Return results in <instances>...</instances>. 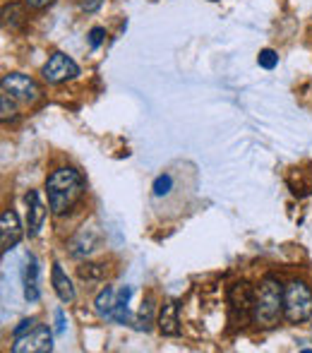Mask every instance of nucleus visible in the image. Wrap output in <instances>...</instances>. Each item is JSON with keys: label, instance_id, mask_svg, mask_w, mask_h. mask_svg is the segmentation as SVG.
I'll return each instance as SVG.
<instances>
[{"label": "nucleus", "instance_id": "obj_23", "mask_svg": "<svg viewBox=\"0 0 312 353\" xmlns=\"http://www.w3.org/2000/svg\"><path fill=\"white\" fill-rule=\"evenodd\" d=\"M103 37H106V32H103L101 27H94L92 32H89V46L92 48H98L103 43Z\"/></svg>", "mask_w": 312, "mask_h": 353}, {"label": "nucleus", "instance_id": "obj_26", "mask_svg": "<svg viewBox=\"0 0 312 353\" xmlns=\"http://www.w3.org/2000/svg\"><path fill=\"white\" fill-rule=\"evenodd\" d=\"M101 5V0H84L82 3V10H87V12H94V10Z\"/></svg>", "mask_w": 312, "mask_h": 353}, {"label": "nucleus", "instance_id": "obj_12", "mask_svg": "<svg viewBox=\"0 0 312 353\" xmlns=\"http://www.w3.org/2000/svg\"><path fill=\"white\" fill-rule=\"evenodd\" d=\"M158 330L166 336H178L180 334V317H178V305L176 303H166L158 312Z\"/></svg>", "mask_w": 312, "mask_h": 353}, {"label": "nucleus", "instance_id": "obj_1", "mask_svg": "<svg viewBox=\"0 0 312 353\" xmlns=\"http://www.w3.org/2000/svg\"><path fill=\"white\" fill-rule=\"evenodd\" d=\"M48 192V207L53 214H65L82 200L84 195V178L75 168H58L48 176L46 181Z\"/></svg>", "mask_w": 312, "mask_h": 353}, {"label": "nucleus", "instance_id": "obj_17", "mask_svg": "<svg viewBox=\"0 0 312 353\" xmlns=\"http://www.w3.org/2000/svg\"><path fill=\"white\" fill-rule=\"evenodd\" d=\"M152 322H154V301H152V298H147V301L142 303V307H140V315H137V320H135V327L140 332H149Z\"/></svg>", "mask_w": 312, "mask_h": 353}, {"label": "nucleus", "instance_id": "obj_20", "mask_svg": "<svg viewBox=\"0 0 312 353\" xmlns=\"http://www.w3.org/2000/svg\"><path fill=\"white\" fill-rule=\"evenodd\" d=\"M171 188H173V178L168 176H158L156 181H154V195L156 197H163V195H168L171 192Z\"/></svg>", "mask_w": 312, "mask_h": 353}, {"label": "nucleus", "instance_id": "obj_25", "mask_svg": "<svg viewBox=\"0 0 312 353\" xmlns=\"http://www.w3.org/2000/svg\"><path fill=\"white\" fill-rule=\"evenodd\" d=\"M51 3H56V0H27V5H29V8H34V10H43V8H48Z\"/></svg>", "mask_w": 312, "mask_h": 353}, {"label": "nucleus", "instance_id": "obj_9", "mask_svg": "<svg viewBox=\"0 0 312 353\" xmlns=\"http://www.w3.org/2000/svg\"><path fill=\"white\" fill-rule=\"evenodd\" d=\"M286 181H289V188L295 197H310L312 195V163L291 168Z\"/></svg>", "mask_w": 312, "mask_h": 353}, {"label": "nucleus", "instance_id": "obj_14", "mask_svg": "<svg viewBox=\"0 0 312 353\" xmlns=\"http://www.w3.org/2000/svg\"><path fill=\"white\" fill-rule=\"evenodd\" d=\"M116 301H118V291L111 286H106L101 293L96 296L94 305H96V312L103 317V320H113V310H116Z\"/></svg>", "mask_w": 312, "mask_h": 353}, {"label": "nucleus", "instance_id": "obj_3", "mask_svg": "<svg viewBox=\"0 0 312 353\" xmlns=\"http://www.w3.org/2000/svg\"><path fill=\"white\" fill-rule=\"evenodd\" d=\"M284 317L293 325L312 317V291L303 281H291L284 286Z\"/></svg>", "mask_w": 312, "mask_h": 353}, {"label": "nucleus", "instance_id": "obj_10", "mask_svg": "<svg viewBox=\"0 0 312 353\" xmlns=\"http://www.w3.org/2000/svg\"><path fill=\"white\" fill-rule=\"evenodd\" d=\"M27 216H29V236H39L41 233V226L46 221V207L41 205V197H39L37 190L27 192Z\"/></svg>", "mask_w": 312, "mask_h": 353}, {"label": "nucleus", "instance_id": "obj_18", "mask_svg": "<svg viewBox=\"0 0 312 353\" xmlns=\"http://www.w3.org/2000/svg\"><path fill=\"white\" fill-rule=\"evenodd\" d=\"M103 274H106L103 265H82L79 267V276H82L84 281H98V279H103Z\"/></svg>", "mask_w": 312, "mask_h": 353}, {"label": "nucleus", "instance_id": "obj_15", "mask_svg": "<svg viewBox=\"0 0 312 353\" xmlns=\"http://www.w3.org/2000/svg\"><path fill=\"white\" fill-rule=\"evenodd\" d=\"M130 296H132V288L130 286H123L121 291H118L116 310H113V320H116L118 325H127V322H130V310H127Z\"/></svg>", "mask_w": 312, "mask_h": 353}, {"label": "nucleus", "instance_id": "obj_13", "mask_svg": "<svg viewBox=\"0 0 312 353\" xmlns=\"http://www.w3.org/2000/svg\"><path fill=\"white\" fill-rule=\"evenodd\" d=\"M51 281H53V288H56L58 298H61L63 303H72L75 301V286H72V281L67 279V274L63 272V267L53 265V274H51Z\"/></svg>", "mask_w": 312, "mask_h": 353}, {"label": "nucleus", "instance_id": "obj_7", "mask_svg": "<svg viewBox=\"0 0 312 353\" xmlns=\"http://www.w3.org/2000/svg\"><path fill=\"white\" fill-rule=\"evenodd\" d=\"M255 286L247 281H238L233 286L229 288V303H231V310L240 312V317H245L247 312L252 315V305H255Z\"/></svg>", "mask_w": 312, "mask_h": 353}, {"label": "nucleus", "instance_id": "obj_21", "mask_svg": "<svg viewBox=\"0 0 312 353\" xmlns=\"http://www.w3.org/2000/svg\"><path fill=\"white\" fill-rule=\"evenodd\" d=\"M10 99H12V97H10V94H5V92H3V97H0V108H3V116H0V118H3V121L14 118V113H17V111H14V103L10 101Z\"/></svg>", "mask_w": 312, "mask_h": 353}, {"label": "nucleus", "instance_id": "obj_4", "mask_svg": "<svg viewBox=\"0 0 312 353\" xmlns=\"http://www.w3.org/2000/svg\"><path fill=\"white\" fill-rule=\"evenodd\" d=\"M51 349H53V332L46 325H39V322L29 334L14 339L12 344V353H48Z\"/></svg>", "mask_w": 312, "mask_h": 353}, {"label": "nucleus", "instance_id": "obj_16", "mask_svg": "<svg viewBox=\"0 0 312 353\" xmlns=\"http://www.w3.org/2000/svg\"><path fill=\"white\" fill-rule=\"evenodd\" d=\"M94 245H96V233H89V238H87V226H84V231L72 241V255L75 257L89 255V252L94 250Z\"/></svg>", "mask_w": 312, "mask_h": 353}, {"label": "nucleus", "instance_id": "obj_5", "mask_svg": "<svg viewBox=\"0 0 312 353\" xmlns=\"http://www.w3.org/2000/svg\"><path fill=\"white\" fill-rule=\"evenodd\" d=\"M41 74L48 84H61V82H67V79H75L79 74V68L70 56H65V53L58 51L48 58V63L43 65Z\"/></svg>", "mask_w": 312, "mask_h": 353}, {"label": "nucleus", "instance_id": "obj_8", "mask_svg": "<svg viewBox=\"0 0 312 353\" xmlns=\"http://www.w3.org/2000/svg\"><path fill=\"white\" fill-rule=\"evenodd\" d=\"M22 238V226H19V216L12 210H5L0 214V250L8 252Z\"/></svg>", "mask_w": 312, "mask_h": 353}, {"label": "nucleus", "instance_id": "obj_11", "mask_svg": "<svg viewBox=\"0 0 312 353\" xmlns=\"http://www.w3.org/2000/svg\"><path fill=\"white\" fill-rule=\"evenodd\" d=\"M22 283H24V298L29 303H37L41 291H39V262L32 255L27 257V265L22 272Z\"/></svg>", "mask_w": 312, "mask_h": 353}, {"label": "nucleus", "instance_id": "obj_6", "mask_svg": "<svg viewBox=\"0 0 312 353\" xmlns=\"http://www.w3.org/2000/svg\"><path fill=\"white\" fill-rule=\"evenodd\" d=\"M3 92L10 94L12 99L17 101H37L39 99V84L34 82L32 77L27 74H19V72H10L3 77Z\"/></svg>", "mask_w": 312, "mask_h": 353}, {"label": "nucleus", "instance_id": "obj_2", "mask_svg": "<svg viewBox=\"0 0 312 353\" xmlns=\"http://www.w3.org/2000/svg\"><path fill=\"white\" fill-rule=\"evenodd\" d=\"M281 315H284V286L274 276H267L255 296L252 320L260 327H274L281 320Z\"/></svg>", "mask_w": 312, "mask_h": 353}, {"label": "nucleus", "instance_id": "obj_24", "mask_svg": "<svg viewBox=\"0 0 312 353\" xmlns=\"http://www.w3.org/2000/svg\"><path fill=\"white\" fill-rule=\"evenodd\" d=\"M65 332V315L63 310H56V334H63Z\"/></svg>", "mask_w": 312, "mask_h": 353}, {"label": "nucleus", "instance_id": "obj_22", "mask_svg": "<svg viewBox=\"0 0 312 353\" xmlns=\"http://www.w3.org/2000/svg\"><path fill=\"white\" fill-rule=\"evenodd\" d=\"M34 327H37V320H22V322H19V325L12 330V336H14V339H19V336L29 334V332H32Z\"/></svg>", "mask_w": 312, "mask_h": 353}, {"label": "nucleus", "instance_id": "obj_19", "mask_svg": "<svg viewBox=\"0 0 312 353\" xmlns=\"http://www.w3.org/2000/svg\"><path fill=\"white\" fill-rule=\"evenodd\" d=\"M257 63H260L264 70H271V68H276V63H279V56H276L271 48H264V51H260V56H257Z\"/></svg>", "mask_w": 312, "mask_h": 353}]
</instances>
